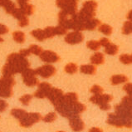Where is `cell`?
Listing matches in <instances>:
<instances>
[{"instance_id": "6da1fadb", "label": "cell", "mask_w": 132, "mask_h": 132, "mask_svg": "<svg viewBox=\"0 0 132 132\" xmlns=\"http://www.w3.org/2000/svg\"><path fill=\"white\" fill-rule=\"evenodd\" d=\"M29 67L30 62L25 56L16 52L11 53L3 68V77H13L16 73H22Z\"/></svg>"}, {"instance_id": "7a4b0ae2", "label": "cell", "mask_w": 132, "mask_h": 132, "mask_svg": "<svg viewBox=\"0 0 132 132\" xmlns=\"http://www.w3.org/2000/svg\"><path fill=\"white\" fill-rule=\"evenodd\" d=\"M96 7L97 3L94 1V0H89V1H86L83 3L81 9L78 13V14L85 21L92 19L96 15Z\"/></svg>"}, {"instance_id": "3957f363", "label": "cell", "mask_w": 132, "mask_h": 132, "mask_svg": "<svg viewBox=\"0 0 132 132\" xmlns=\"http://www.w3.org/2000/svg\"><path fill=\"white\" fill-rule=\"evenodd\" d=\"M15 83L13 77H3L0 79V96L9 98L13 96V86Z\"/></svg>"}, {"instance_id": "277c9868", "label": "cell", "mask_w": 132, "mask_h": 132, "mask_svg": "<svg viewBox=\"0 0 132 132\" xmlns=\"http://www.w3.org/2000/svg\"><path fill=\"white\" fill-rule=\"evenodd\" d=\"M106 122L109 125L116 127H127L132 128V119L124 118L116 113H111L108 115Z\"/></svg>"}, {"instance_id": "5b68a950", "label": "cell", "mask_w": 132, "mask_h": 132, "mask_svg": "<svg viewBox=\"0 0 132 132\" xmlns=\"http://www.w3.org/2000/svg\"><path fill=\"white\" fill-rule=\"evenodd\" d=\"M77 3L78 0H56V6L70 15L77 13Z\"/></svg>"}, {"instance_id": "8992f818", "label": "cell", "mask_w": 132, "mask_h": 132, "mask_svg": "<svg viewBox=\"0 0 132 132\" xmlns=\"http://www.w3.org/2000/svg\"><path fill=\"white\" fill-rule=\"evenodd\" d=\"M36 71L31 68H28L22 72V77L25 85L28 86H34L38 84V79L36 77Z\"/></svg>"}, {"instance_id": "52a82bcc", "label": "cell", "mask_w": 132, "mask_h": 132, "mask_svg": "<svg viewBox=\"0 0 132 132\" xmlns=\"http://www.w3.org/2000/svg\"><path fill=\"white\" fill-rule=\"evenodd\" d=\"M41 120H42V116L39 113L31 112V113H28L27 116H25V118L19 120V121H20V125L22 127H30L33 124L40 121Z\"/></svg>"}, {"instance_id": "ba28073f", "label": "cell", "mask_w": 132, "mask_h": 132, "mask_svg": "<svg viewBox=\"0 0 132 132\" xmlns=\"http://www.w3.org/2000/svg\"><path fill=\"white\" fill-rule=\"evenodd\" d=\"M37 75L43 78H49L56 73V68L52 65H43L35 70Z\"/></svg>"}, {"instance_id": "9c48e42d", "label": "cell", "mask_w": 132, "mask_h": 132, "mask_svg": "<svg viewBox=\"0 0 132 132\" xmlns=\"http://www.w3.org/2000/svg\"><path fill=\"white\" fill-rule=\"evenodd\" d=\"M113 100V97L108 94H100V95H94L90 98V101L94 104L99 105V107L101 105L108 104L110 101Z\"/></svg>"}, {"instance_id": "30bf717a", "label": "cell", "mask_w": 132, "mask_h": 132, "mask_svg": "<svg viewBox=\"0 0 132 132\" xmlns=\"http://www.w3.org/2000/svg\"><path fill=\"white\" fill-rule=\"evenodd\" d=\"M84 39V36L82 35L81 32L74 31L67 33L65 37V42L71 45H75L81 43Z\"/></svg>"}, {"instance_id": "8fae6325", "label": "cell", "mask_w": 132, "mask_h": 132, "mask_svg": "<svg viewBox=\"0 0 132 132\" xmlns=\"http://www.w3.org/2000/svg\"><path fill=\"white\" fill-rule=\"evenodd\" d=\"M116 114H117L124 118L132 119V106H128L124 104H120L115 107Z\"/></svg>"}, {"instance_id": "7c38bea8", "label": "cell", "mask_w": 132, "mask_h": 132, "mask_svg": "<svg viewBox=\"0 0 132 132\" xmlns=\"http://www.w3.org/2000/svg\"><path fill=\"white\" fill-rule=\"evenodd\" d=\"M40 58L42 61L45 62H48V63H54L58 62L60 60V56L56 53V52L50 51V50H47V51H43L42 53L40 54Z\"/></svg>"}, {"instance_id": "4fadbf2b", "label": "cell", "mask_w": 132, "mask_h": 132, "mask_svg": "<svg viewBox=\"0 0 132 132\" xmlns=\"http://www.w3.org/2000/svg\"><path fill=\"white\" fill-rule=\"evenodd\" d=\"M51 84L47 82H41L38 84V90L34 93V96L37 98H45L47 97L49 92L52 89Z\"/></svg>"}, {"instance_id": "5bb4252c", "label": "cell", "mask_w": 132, "mask_h": 132, "mask_svg": "<svg viewBox=\"0 0 132 132\" xmlns=\"http://www.w3.org/2000/svg\"><path fill=\"white\" fill-rule=\"evenodd\" d=\"M69 124L71 130L76 132H80L83 130V129L85 128V124L79 116H76L69 118Z\"/></svg>"}, {"instance_id": "9a60e30c", "label": "cell", "mask_w": 132, "mask_h": 132, "mask_svg": "<svg viewBox=\"0 0 132 132\" xmlns=\"http://www.w3.org/2000/svg\"><path fill=\"white\" fill-rule=\"evenodd\" d=\"M62 97H63L62 90L58 88H53V87L51 89L50 92H49L47 96V98L54 105L57 104L62 100Z\"/></svg>"}, {"instance_id": "2e32d148", "label": "cell", "mask_w": 132, "mask_h": 132, "mask_svg": "<svg viewBox=\"0 0 132 132\" xmlns=\"http://www.w3.org/2000/svg\"><path fill=\"white\" fill-rule=\"evenodd\" d=\"M77 100H78L77 94L74 92L67 93L66 95H63V97H62V101L68 105H72L73 104L77 102L78 101Z\"/></svg>"}, {"instance_id": "e0dca14e", "label": "cell", "mask_w": 132, "mask_h": 132, "mask_svg": "<svg viewBox=\"0 0 132 132\" xmlns=\"http://www.w3.org/2000/svg\"><path fill=\"white\" fill-rule=\"evenodd\" d=\"M101 25V21L96 19V18H92V19L86 20L85 22V30H89V31H92L95 30L96 27Z\"/></svg>"}, {"instance_id": "ac0fdd59", "label": "cell", "mask_w": 132, "mask_h": 132, "mask_svg": "<svg viewBox=\"0 0 132 132\" xmlns=\"http://www.w3.org/2000/svg\"><path fill=\"white\" fill-rule=\"evenodd\" d=\"M90 62L94 65H101L105 62L104 55L101 52H96L90 56Z\"/></svg>"}, {"instance_id": "d6986e66", "label": "cell", "mask_w": 132, "mask_h": 132, "mask_svg": "<svg viewBox=\"0 0 132 132\" xmlns=\"http://www.w3.org/2000/svg\"><path fill=\"white\" fill-rule=\"evenodd\" d=\"M128 81V78L125 75H114L111 78V82L112 85H119L126 82Z\"/></svg>"}, {"instance_id": "ffe728a7", "label": "cell", "mask_w": 132, "mask_h": 132, "mask_svg": "<svg viewBox=\"0 0 132 132\" xmlns=\"http://www.w3.org/2000/svg\"><path fill=\"white\" fill-rule=\"evenodd\" d=\"M28 112L22 110V109H13L12 111H11V115L13 116H14L15 118L18 119L19 120H22L23 118H25V116H27Z\"/></svg>"}, {"instance_id": "44dd1931", "label": "cell", "mask_w": 132, "mask_h": 132, "mask_svg": "<svg viewBox=\"0 0 132 132\" xmlns=\"http://www.w3.org/2000/svg\"><path fill=\"white\" fill-rule=\"evenodd\" d=\"M119 51V47L117 45L110 43L105 47V52L108 55H116Z\"/></svg>"}, {"instance_id": "7402d4cb", "label": "cell", "mask_w": 132, "mask_h": 132, "mask_svg": "<svg viewBox=\"0 0 132 132\" xmlns=\"http://www.w3.org/2000/svg\"><path fill=\"white\" fill-rule=\"evenodd\" d=\"M80 71L84 74L92 75L96 73V68L94 65H82L80 67Z\"/></svg>"}, {"instance_id": "603a6c76", "label": "cell", "mask_w": 132, "mask_h": 132, "mask_svg": "<svg viewBox=\"0 0 132 132\" xmlns=\"http://www.w3.org/2000/svg\"><path fill=\"white\" fill-rule=\"evenodd\" d=\"M3 7L4 9L5 12L9 14H13L14 10L17 9L15 3L13 1H11V0H7L4 3V5L3 6Z\"/></svg>"}, {"instance_id": "cb8c5ba5", "label": "cell", "mask_w": 132, "mask_h": 132, "mask_svg": "<svg viewBox=\"0 0 132 132\" xmlns=\"http://www.w3.org/2000/svg\"><path fill=\"white\" fill-rule=\"evenodd\" d=\"M13 40L18 43H23L25 41V34L21 31H16L13 33Z\"/></svg>"}, {"instance_id": "d4e9b609", "label": "cell", "mask_w": 132, "mask_h": 132, "mask_svg": "<svg viewBox=\"0 0 132 132\" xmlns=\"http://www.w3.org/2000/svg\"><path fill=\"white\" fill-rule=\"evenodd\" d=\"M31 34L32 36H33L35 37L37 40L40 41V42H42L43 41L45 38V35H44V32L43 29H35L33 30V31L31 32Z\"/></svg>"}, {"instance_id": "484cf974", "label": "cell", "mask_w": 132, "mask_h": 132, "mask_svg": "<svg viewBox=\"0 0 132 132\" xmlns=\"http://www.w3.org/2000/svg\"><path fill=\"white\" fill-rule=\"evenodd\" d=\"M98 30L101 32H102L103 34L105 35H107V36H110L111 34V32H112V28L111 27L110 25H108V24H101L99 26V28H98Z\"/></svg>"}, {"instance_id": "4316f807", "label": "cell", "mask_w": 132, "mask_h": 132, "mask_svg": "<svg viewBox=\"0 0 132 132\" xmlns=\"http://www.w3.org/2000/svg\"><path fill=\"white\" fill-rule=\"evenodd\" d=\"M65 71L67 73H69V74H73V73H76L77 70H78V67L76 63H73V62H71L67 64L65 66V68H64Z\"/></svg>"}, {"instance_id": "83f0119b", "label": "cell", "mask_w": 132, "mask_h": 132, "mask_svg": "<svg viewBox=\"0 0 132 132\" xmlns=\"http://www.w3.org/2000/svg\"><path fill=\"white\" fill-rule=\"evenodd\" d=\"M20 9L25 13V15H32L34 12V7L29 3H25V4L20 6Z\"/></svg>"}, {"instance_id": "f1b7e54d", "label": "cell", "mask_w": 132, "mask_h": 132, "mask_svg": "<svg viewBox=\"0 0 132 132\" xmlns=\"http://www.w3.org/2000/svg\"><path fill=\"white\" fill-rule=\"evenodd\" d=\"M86 47L92 51H98L101 48V44L98 41L92 40V41H89V42L86 43Z\"/></svg>"}, {"instance_id": "f546056e", "label": "cell", "mask_w": 132, "mask_h": 132, "mask_svg": "<svg viewBox=\"0 0 132 132\" xmlns=\"http://www.w3.org/2000/svg\"><path fill=\"white\" fill-rule=\"evenodd\" d=\"M122 33L126 35L132 33V22L126 21L124 22V25L122 28Z\"/></svg>"}, {"instance_id": "4dcf8cb0", "label": "cell", "mask_w": 132, "mask_h": 132, "mask_svg": "<svg viewBox=\"0 0 132 132\" xmlns=\"http://www.w3.org/2000/svg\"><path fill=\"white\" fill-rule=\"evenodd\" d=\"M28 49H29V51L31 53L34 54V55H37V56H40V54L43 52V48L40 46H38V45H36V44L31 45Z\"/></svg>"}, {"instance_id": "1f68e13d", "label": "cell", "mask_w": 132, "mask_h": 132, "mask_svg": "<svg viewBox=\"0 0 132 132\" xmlns=\"http://www.w3.org/2000/svg\"><path fill=\"white\" fill-rule=\"evenodd\" d=\"M45 38H51L53 37L56 35L55 32V28L53 27H47L45 29H43Z\"/></svg>"}, {"instance_id": "d6a6232c", "label": "cell", "mask_w": 132, "mask_h": 132, "mask_svg": "<svg viewBox=\"0 0 132 132\" xmlns=\"http://www.w3.org/2000/svg\"><path fill=\"white\" fill-rule=\"evenodd\" d=\"M73 109H74V111L77 113V114L79 115V113H82L84 112L86 110V105L81 104L80 102H76L75 104H73Z\"/></svg>"}, {"instance_id": "836d02e7", "label": "cell", "mask_w": 132, "mask_h": 132, "mask_svg": "<svg viewBox=\"0 0 132 132\" xmlns=\"http://www.w3.org/2000/svg\"><path fill=\"white\" fill-rule=\"evenodd\" d=\"M56 119V113L50 112V113H48L47 116H45L43 120H44L45 122L51 123V122H53Z\"/></svg>"}, {"instance_id": "e575fe53", "label": "cell", "mask_w": 132, "mask_h": 132, "mask_svg": "<svg viewBox=\"0 0 132 132\" xmlns=\"http://www.w3.org/2000/svg\"><path fill=\"white\" fill-rule=\"evenodd\" d=\"M33 96L32 95H29V94H26V95H23L22 97H20L19 101H21V103L24 105H28L30 101H31L32 98Z\"/></svg>"}, {"instance_id": "d590c367", "label": "cell", "mask_w": 132, "mask_h": 132, "mask_svg": "<svg viewBox=\"0 0 132 132\" xmlns=\"http://www.w3.org/2000/svg\"><path fill=\"white\" fill-rule=\"evenodd\" d=\"M12 15L15 18H17V19H18V20H20L21 18L27 16V15H25V13L22 12L21 9H16L14 10V12L13 13Z\"/></svg>"}, {"instance_id": "8d00e7d4", "label": "cell", "mask_w": 132, "mask_h": 132, "mask_svg": "<svg viewBox=\"0 0 132 132\" xmlns=\"http://www.w3.org/2000/svg\"><path fill=\"white\" fill-rule=\"evenodd\" d=\"M120 62H122L123 64H126V65H128V64L132 63L131 62L130 55H128V54H122V55H120Z\"/></svg>"}, {"instance_id": "74e56055", "label": "cell", "mask_w": 132, "mask_h": 132, "mask_svg": "<svg viewBox=\"0 0 132 132\" xmlns=\"http://www.w3.org/2000/svg\"><path fill=\"white\" fill-rule=\"evenodd\" d=\"M90 92H92L94 95H100V94H102L103 92V89L100 86L98 85H94L92 88H90Z\"/></svg>"}, {"instance_id": "f35d334b", "label": "cell", "mask_w": 132, "mask_h": 132, "mask_svg": "<svg viewBox=\"0 0 132 132\" xmlns=\"http://www.w3.org/2000/svg\"><path fill=\"white\" fill-rule=\"evenodd\" d=\"M67 29H66L64 27L61 25H58L55 27V32H56V35H64L67 33Z\"/></svg>"}, {"instance_id": "ab89813d", "label": "cell", "mask_w": 132, "mask_h": 132, "mask_svg": "<svg viewBox=\"0 0 132 132\" xmlns=\"http://www.w3.org/2000/svg\"><path fill=\"white\" fill-rule=\"evenodd\" d=\"M28 24H29V20L27 18V16L21 18L20 20H18V25H19L21 28H24L26 26H28Z\"/></svg>"}, {"instance_id": "60d3db41", "label": "cell", "mask_w": 132, "mask_h": 132, "mask_svg": "<svg viewBox=\"0 0 132 132\" xmlns=\"http://www.w3.org/2000/svg\"><path fill=\"white\" fill-rule=\"evenodd\" d=\"M121 103L126 105H128V106H132V99L130 96H126L125 97H123Z\"/></svg>"}, {"instance_id": "b9f144b4", "label": "cell", "mask_w": 132, "mask_h": 132, "mask_svg": "<svg viewBox=\"0 0 132 132\" xmlns=\"http://www.w3.org/2000/svg\"><path fill=\"white\" fill-rule=\"evenodd\" d=\"M123 90L128 94V95H132V83H127L123 86Z\"/></svg>"}, {"instance_id": "7bdbcfd3", "label": "cell", "mask_w": 132, "mask_h": 132, "mask_svg": "<svg viewBox=\"0 0 132 132\" xmlns=\"http://www.w3.org/2000/svg\"><path fill=\"white\" fill-rule=\"evenodd\" d=\"M7 107V103L5 101L0 100V112H3Z\"/></svg>"}, {"instance_id": "ee69618b", "label": "cell", "mask_w": 132, "mask_h": 132, "mask_svg": "<svg viewBox=\"0 0 132 132\" xmlns=\"http://www.w3.org/2000/svg\"><path fill=\"white\" fill-rule=\"evenodd\" d=\"M7 32H9V28H7V26L0 23V35L5 34V33H7Z\"/></svg>"}, {"instance_id": "f6af8a7d", "label": "cell", "mask_w": 132, "mask_h": 132, "mask_svg": "<svg viewBox=\"0 0 132 132\" xmlns=\"http://www.w3.org/2000/svg\"><path fill=\"white\" fill-rule=\"evenodd\" d=\"M99 43H100V44H101V46L105 47L107 44L110 43V40L107 39V38H105V37H102V38H101V39H100Z\"/></svg>"}, {"instance_id": "bcb514c9", "label": "cell", "mask_w": 132, "mask_h": 132, "mask_svg": "<svg viewBox=\"0 0 132 132\" xmlns=\"http://www.w3.org/2000/svg\"><path fill=\"white\" fill-rule=\"evenodd\" d=\"M19 53L22 55V56H29L30 54H31V52H30V51H29V49L28 48H26V49H22V50H20V52H19Z\"/></svg>"}, {"instance_id": "7dc6e473", "label": "cell", "mask_w": 132, "mask_h": 132, "mask_svg": "<svg viewBox=\"0 0 132 132\" xmlns=\"http://www.w3.org/2000/svg\"><path fill=\"white\" fill-rule=\"evenodd\" d=\"M89 132H102V130L97 127H93L89 130Z\"/></svg>"}, {"instance_id": "c3c4849f", "label": "cell", "mask_w": 132, "mask_h": 132, "mask_svg": "<svg viewBox=\"0 0 132 132\" xmlns=\"http://www.w3.org/2000/svg\"><path fill=\"white\" fill-rule=\"evenodd\" d=\"M28 1L29 0H18V4H19V6H22L25 4V3H28Z\"/></svg>"}, {"instance_id": "681fc988", "label": "cell", "mask_w": 132, "mask_h": 132, "mask_svg": "<svg viewBox=\"0 0 132 132\" xmlns=\"http://www.w3.org/2000/svg\"><path fill=\"white\" fill-rule=\"evenodd\" d=\"M127 19L130 20V22H132V10H130L127 14Z\"/></svg>"}, {"instance_id": "f907efd6", "label": "cell", "mask_w": 132, "mask_h": 132, "mask_svg": "<svg viewBox=\"0 0 132 132\" xmlns=\"http://www.w3.org/2000/svg\"><path fill=\"white\" fill-rule=\"evenodd\" d=\"M3 39L1 37H0V43H3Z\"/></svg>"}, {"instance_id": "816d5d0a", "label": "cell", "mask_w": 132, "mask_h": 132, "mask_svg": "<svg viewBox=\"0 0 132 132\" xmlns=\"http://www.w3.org/2000/svg\"><path fill=\"white\" fill-rule=\"evenodd\" d=\"M130 57H131V62H132V54L130 55Z\"/></svg>"}, {"instance_id": "f5cc1de1", "label": "cell", "mask_w": 132, "mask_h": 132, "mask_svg": "<svg viewBox=\"0 0 132 132\" xmlns=\"http://www.w3.org/2000/svg\"><path fill=\"white\" fill-rule=\"evenodd\" d=\"M57 132H65V131H57Z\"/></svg>"}]
</instances>
